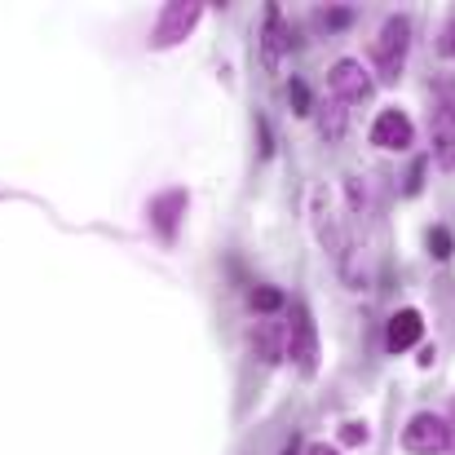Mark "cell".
<instances>
[{
	"label": "cell",
	"instance_id": "1",
	"mask_svg": "<svg viewBox=\"0 0 455 455\" xmlns=\"http://www.w3.org/2000/svg\"><path fill=\"white\" fill-rule=\"evenodd\" d=\"M407 49H411V18L394 13L385 18L380 27V40H376V80L380 84H398L403 80V67H407Z\"/></svg>",
	"mask_w": 455,
	"mask_h": 455
},
{
	"label": "cell",
	"instance_id": "2",
	"mask_svg": "<svg viewBox=\"0 0 455 455\" xmlns=\"http://www.w3.org/2000/svg\"><path fill=\"white\" fill-rule=\"evenodd\" d=\"M403 447L411 455H443L451 451V420L438 411H416L403 429Z\"/></svg>",
	"mask_w": 455,
	"mask_h": 455
},
{
	"label": "cell",
	"instance_id": "3",
	"mask_svg": "<svg viewBox=\"0 0 455 455\" xmlns=\"http://www.w3.org/2000/svg\"><path fill=\"white\" fill-rule=\"evenodd\" d=\"M309 221H314V235H318V243L336 257V266L354 252V243H349V235H345V226H340V217H336V208H331V195L318 186L314 195H309Z\"/></svg>",
	"mask_w": 455,
	"mask_h": 455
},
{
	"label": "cell",
	"instance_id": "4",
	"mask_svg": "<svg viewBox=\"0 0 455 455\" xmlns=\"http://www.w3.org/2000/svg\"><path fill=\"white\" fill-rule=\"evenodd\" d=\"M288 358L297 363V371H301V376H314V371H318V331H314V318H309V305H305V301L292 305Z\"/></svg>",
	"mask_w": 455,
	"mask_h": 455
},
{
	"label": "cell",
	"instance_id": "5",
	"mask_svg": "<svg viewBox=\"0 0 455 455\" xmlns=\"http://www.w3.org/2000/svg\"><path fill=\"white\" fill-rule=\"evenodd\" d=\"M199 18H204V4H181V0L177 4H164L151 27V44L155 49H172L177 40H186L195 31Z\"/></svg>",
	"mask_w": 455,
	"mask_h": 455
},
{
	"label": "cell",
	"instance_id": "6",
	"mask_svg": "<svg viewBox=\"0 0 455 455\" xmlns=\"http://www.w3.org/2000/svg\"><path fill=\"white\" fill-rule=\"evenodd\" d=\"M327 89H331V98H340L345 107H354V102H367L376 84H371V76L363 71V62L340 58V62H331V71H327Z\"/></svg>",
	"mask_w": 455,
	"mask_h": 455
},
{
	"label": "cell",
	"instance_id": "7",
	"mask_svg": "<svg viewBox=\"0 0 455 455\" xmlns=\"http://www.w3.org/2000/svg\"><path fill=\"white\" fill-rule=\"evenodd\" d=\"M411 142H416V129H411L407 111L385 107L376 116V124H371V147H380V151H411Z\"/></svg>",
	"mask_w": 455,
	"mask_h": 455
},
{
	"label": "cell",
	"instance_id": "8",
	"mask_svg": "<svg viewBox=\"0 0 455 455\" xmlns=\"http://www.w3.org/2000/svg\"><path fill=\"white\" fill-rule=\"evenodd\" d=\"M292 44H297L292 27L283 22L279 4H270V13H266V31H261V67H266L270 76H279V62H283V53H288Z\"/></svg>",
	"mask_w": 455,
	"mask_h": 455
},
{
	"label": "cell",
	"instance_id": "9",
	"mask_svg": "<svg viewBox=\"0 0 455 455\" xmlns=\"http://www.w3.org/2000/svg\"><path fill=\"white\" fill-rule=\"evenodd\" d=\"M252 349H257V358H261L266 367H279V363L288 358V323H279V318L257 323V331H252Z\"/></svg>",
	"mask_w": 455,
	"mask_h": 455
},
{
	"label": "cell",
	"instance_id": "10",
	"mask_svg": "<svg viewBox=\"0 0 455 455\" xmlns=\"http://www.w3.org/2000/svg\"><path fill=\"white\" fill-rule=\"evenodd\" d=\"M420 336H425L420 309H398V314L389 318V327H385V349H389V354H403V349H411Z\"/></svg>",
	"mask_w": 455,
	"mask_h": 455
},
{
	"label": "cell",
	"instance_id": "11",
	"mask_svg": "<svg viewBox=\"0 0 455 455\" xmlns=\"http://www.w3.org/2000/svg\"><path fill=\"white\" fill-rule=\"evenodd\" d=\"M434 159H438V168L455 172V102L451 98L434 116Z\"/></svg>",
	"mask_w": 455,
	"mask_h": 455
},
{
	"label": "cell",
	"instance_id": "12",
	"mask_svg": "<svg viewBox=\"0 0 455 455\" xmlns=\"http://www.w3.org/2000/svg\"><path fill=\"white\" fill-rule=\"evenodd\" d=\"M345 129H349V107L340 98H327L323 111H318V138L327 147H340L345 142Z\"/></svg>",
	"mask_w": 455,
	"mask_h": 455
},
{
	"label": "cell",
	"instance_id": "13",
	"mask_svg": "<svg viewBox=\"0 0 455 455\" xmlns=\"http://www.w3.org/2000/svg\"><path fill=\"white\" fill-rule=\"evenodd\" d=\"M181 212H186V190H168V195L151 199V221H155V230H159L164 239H172Z\"/></svg>",
	"mask_w": 455,
	"mask_h": 455
},
{
	"label": "cell",
	"instance_id": "14",
	"mask_svg": "<svg viewBox=\"0 0 455 455\" xmlns=\"http://www.w3.org/2000/svg\"><path fill=\"white\" fill-rule=\"evenodd\" d=\"M345 195H349V212L358 217V221H367L371 217V190H367V181L363 177H345Z\"/></svg>",
	"mask_w": 455,
	"mask_h": 455
},
{
	"label": "cell",
	"instance_id": "15",
	"mask_svg": "<svg viewBox=\"0 0 455 455\" xmlns=\"http://www.w3.org/2000/svg\"><path fill=\"white\" fill-rule=\"evenodd\" d=\"M451 252H455V235L447 226H434V230H429V257H434V261H447Z\"/></svg>",
	"mask_w": 455,
	"mask_h": 455
},
{
	"label": "cell",
	"instance_id": "16",
	"mask_svg": "<svg viewBox=\"0 0 455 455\" xmlns=\"http://www.w3.org/2000/svg\"><path fill=\"white\" fill-rule=\"evenodd\" d=\"M283 305H288V297L279 288H257L252 292V309H261V314H279Z\"/></svg>",
	"mask_w": 455,
	"mask_h": 455
},
{
	"label": "cell",
	"instance_id": "17",
	"mask_svg": "<svg viewBox=\"0 0 455 455\" xmlns=\"http://www.w3.org/2000/svg\"><path fill=\"white\" fill-rule=\"evenodd\" d=\"M340 443H345V447H367V443H371L367 420H349V425H340Z\"/></svg>",
	"mask_w": 455,
	"mask_h": 455
},
{
	"label": "cell",
	"instance_id": "18",
	"mask_svg": "<svg viewBox=\"0 0 455 455\" xmlns=\"http://www.w3.org/2000/svg\"><path fill=\"white\" fill-rule=\"evenodd\" d=\"M288 102H292V116H309L314 98H309V84H305V80H292V84H288Z\"/></svg>",
	"mask_w": 455,
	"mask_h": 455
},
{
	"label": "cell",
	"instance_id": "19",
	"mask_svg": "<svg viewBox=\"0 0 455 455\" xmlns=\"http://www.w3.org/2000/svg\"><path fill=\"white\" fill-rule=\"evenodd\" d=\"M349 22H354L349 9H327V13H318V27H323V31H340V27H349Z\"/></svg>",
	"mask_w": 455,
	"mask_h": 455
},
{
	"label": "cell",
	"instance_id": "20",
	"mask_svg": "<svg viewBox=\"0 0 455 455\" xmlns=\"http://www.w3.org/2000/svg\"><path fill=\"white\" fill-rule=\"evenodd\" d=\"M420 186H425V159H416V164H411V177H407V195H420Z\"/></svg>",
	"mask_w": 455,
	"mask_h": 455
},
{
	"label": "cell",
	"instance_id": "21",
	"mask_svg": "<svg viewBox=\"0 0 455 455\" xmlns=\"http://www.w3.org/2000/svg\"><path fill=\"white\" fill-rule=\"evenodd\" d=\"M257 142H261V155H270L275 147H270V129H266V120L257 116Z\"/></svg>",
	"mask_w": 455,
	"mask_h": 455
},
{
	"label": "cell",
	"instance_id": "22",
	"mask_svg": "<svg viewBox=\"0 0 455 455\" xmlns=\"http://www.w3.org/2000/svg\"><path fill=\"white\" fill-rule=\"evenodd\" d=\"M438 49H443L447 58H451V53H455V18H451V22H447V31H443V44H438Z\"/></svg>",
	"mask_w": 455,
	"mask_h": 455
},
{
	"label": "cell",
	"instance_id": "23",
	"mask_svg": "<svg viewBox=\"0 0 455 455\" xmlns=\"http://www.w3.org/2000/svg\"><path fill=\"white\" fill-rule=\"evenodd\" d=\"M305 455H340V451H336V447H327V443H309Z\"/></svg>",
	"mask_w": 455,
	"mask_h": 455
},
{
	"label": "cell",
	"instance_id": "24",
	"mask_svg": "<svg viewBox=\"0 0 455 455\" xmlns=\"http://www.w3.org/2000/svg\"><path fill=\"white\" fill-rule=\"evenodd\" d=\"M434 358H438V349L429 345V349H420V367H434Z\"/></svg>",
	"mask_w": 455,
	"mask_h": 455
},
{
	"label": "cell",
	"instance_id": "25",
	"mask_svg": "<svg viewBox=\"0 0 455 455\" xmlns=\"http://www.w3.org/2000/svg\"><path fill=\"white\" fill-rule=\"evenodd\" d=\"M279 455H301V443L292 438V443H288V447H283V451H279Z\"/></svg>",
	"mask_w": 455,
	"mask_h": 455
},
{
	"label": "cell",
	"instance_id": "26",
	"mask_svg": "<svg viewBox=\"0 0 455 455\" xmlns=\"http://www.w3.org/2000/svg\"><path fill=\"white\" fill-rule=\"evenodd\" d=\"M451 451H455V407H451Z\"/></svg>",
	"mask_w": 455,
	"mask_h": 455
}]
</instances>
